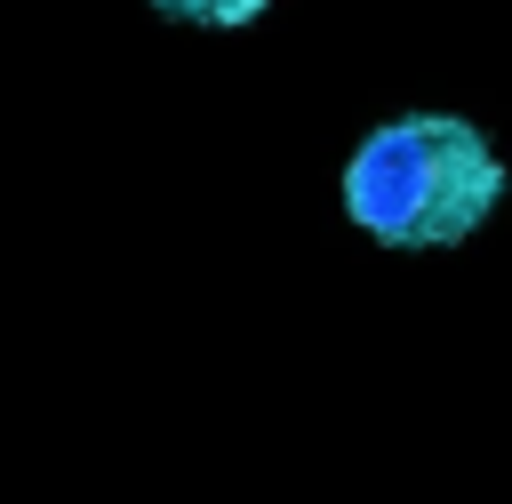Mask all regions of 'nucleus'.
Masks as SVG:
<instances>
[{"mask_svg": "<svg viewBox=\"0 0 512 504\" xmlns=\"http://www.w3.org/2000/svg\"><path fill=\"white\" fill-rule=\"evenodd\" d=\"M504 192V160L472 120L424 112L376 128L344 168V208L384 248H440L464 240Z\"/></svg>", "mask_w": 512, "mask_h": 504, "instance_id": "obj_1", "label": "nucleus"}, {"mask_svg": "<svg viewBox=\"0 0 512 504\" xmlns=\"http://www.w3.org/2000/svg\"><path fill=\"white\" fill-rule=\"evenodd\" d=\"M264 8L272 0H160V16H184V24H248Z\"/></svg>", "mask_w": 512, "mask_h": 504, "instance_id": "obj_2", "label": "nucleus"}]
</instances>
